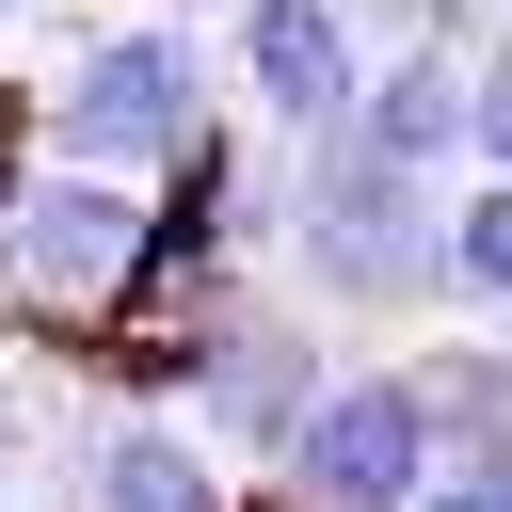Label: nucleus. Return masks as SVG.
<instances>
[{
    "instance_id": "6",
    "label": "nucleus",
    "mask_w": 512,
    "mask_h": 512,
    "mask_svg": "<svg viewBox=\"0 0 512 512\" xmlns=\"http://www.w3.org/2000/svg\"><path fill=\"white\" fill-rule=\"evenodd\" d=\"M304 400H320V384H304V352H288V336L208 352V416H224L240 448H288V432H304Z\"/></svg>"
},
{
    "instance_id": "3",
    "label": "nucleus",
    "mask_w": 512,
    "mask_h": 512,
    "mask_svg": "<svg viewBox=\"0 0 512 512\" xmlns=\"http://www.w3.org/2000/svg\"><path fill=\"white\" fill-rule=\"evenodd\" d=\"M128 240H144V224H128V192H112L96 160H64L48 192H16V272H32V288H112Z\"/></svg>"
},
{
    "instance_id": "11",
    "label": "nucleus",
    "mask_w": 512,
    "mask_h": 512,
    "mask_svg": "<svg viewBox=\"0 0 512 512\" xmlns=\"http://www.w3.org/2000/svg\"><path fill=\"white\" fill-rule=\"evenodd\" d=\"M464 128H480V144H496V176H512V64H496V80L464 96Z\"/></svg>"
},
{
    "instance_id": "7",
    "label": "nucleus",
    "mask_w": 512,
    "mask_h": 512,
    "mask_svg": "<svg viewBox=\"0 0 512 512\" xmlns=\"http://www.w3.org/2000/svg\"><path fill=\"white\" fill-rule=\"evenodd\" d=\"M96 512H224V496H208V464L176 432H112L96 448Z\"/></svg>"
},
{
    "instance_id": "10",
    "label": "nucleus",
    "mask_w": 512,
    "mask_h": 512,
    "mask_svg": "<svg viewBox=\"0 0 512 512\" xmlns=\"http://www.w3.org/2000/svg\"><path fill=\"white\" fill-rule=\"evenodd\" d=\"M416 512H512V448H496V464H464V480H448V496H416Z\"/></svg>"
},
{
    "instance_id": "9",
    "label": "nucleus",
    "mask_w": 512,
    "mask_h": 512,
    "mask_svg": "<svg viewBox=\"0 0 512 512\" xmlns=\"http://www.w3.org/2000/svg\"><path fill=\"white\" fill-rule=\"evenodd\" d=\"M432 272H448V288H480V304H512V176H496V192L432 240Z\"/></svg>"
},
{
    "instance_id": "2",
    "label": "nucleus",
    "mask_w": 512,
    "mask_h": 512,
    "mask_svg": "<svg viewBox=\"0 0 512 512\" xmlns=\"http://www.w3.org/2000/svg\"><path fill=\"white\" fill-rule=\"evenodd\" d=\"M48 144H64V160H96V176L176 160V144H192V48H176V32H112V48H80V80H64Z\"/></svg>"
},
{
    "instance_id": "12",
    "label": "nucleus",
    "mask_w": 512,
    "mask_h": 512,
    "mask_svg": "<svg viewBox=\"0 0 512 512\" xmlns=\"http://www.w3.org/2000/svg\"><path fill=\"white\" fill-rule=\"evenodd\" d=\"M0 448H16V400H0Z\"/></svg>"
},
{
    "instance_id": "5",
    "label": "nucleus",
    "mask_w": 512,
    "mask_h": 512,
    "mask_svg": "<svg viewBox=\"0 0 512 512\" xmlns=\"http://www.w3.org/2000/svg\"><path fill=\"white\" fill-rule=\"evenodd\" d=\"M320 272H336V288H416V272H432V224H416L400 160H384V176H336V192H320Z\"/></svg>"
},
{
    "instance_id": "8",
    "label": "nucleus",
    "mask_w": 512,
    "mask_h": 512,
    "mask_svg": "<svg viewBox=\"0 0 512 512\" xmlns=\"http://www.w3.org/2000/svg\"><path fill=\"white\" fill-rule=\"evenodd\" d=\"M448 128H464V80H448V64H400V80L368 96V144H384V160H416V144H448Z\"/></svg>"
},
{
    "instance_id": "4",
    "label": "nucleus",
    "mask_w": 512,
    "mask_h": 512,
    "mask_svg": "<svg viewBox=\"0 0 512 512\" xmlns=\"http://www.w3.org/2000/svg\"><path fill=\"white\" fill-rule=\"evenodd\" d=\"M240 64H256L272 128H336V112H352V32H336L320 0H256V16H240Z\"/></svg>"
},
{
    "instance_id": "1",
    "label": "nucleus",
    "mask_w": 512,
    "mask_h": 512,
    "mask_svg": "<svg viewBox=\"0 0 512 512\" xmlns=\"http://www.w3.org/2000/svg\"><path fill=\"white\" fill-rule=\"evenodd\" d=\"M288 480H304V512H416V496H432V400H416L400 368H368V384L304 400Z\"/></svg>"
}]
</instances>
